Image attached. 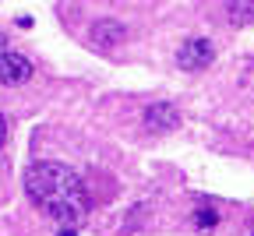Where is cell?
Instances as JSON below:
<instances>
[{
    "label": "cell",
    "instance_id": "cell-1",
    "mask_svg": "<svg viewBox=\"0 0 254 236\" xmlns=\"http://www.w3.org/2000/svg\"><path fill=\"white\" fill-rule=\"evenodd\" d=\"M25 194L36 208L64 226H78L92 208L81 177L60 162H32L25 170Z\"/></svg>",
    "mask_w": 254,
    "mask_h": 236
},
{
    "label": "cell",
    "instance_id": "cell-2",
    "mask_svg": "<svg viewBox=\"0 0 254 236\" xmlns=\"http://www.w3.org/2000/svg\"><path fill=\"white\" fill-rule=\"evenodd\" d=\"M215 57V46L208 39H187L177 53V63L184 67V71H201V67H208Z\"/></svg>",
    "mask_w": 254,
    "mask_h": 236
},
{
    "label": "cell",
    "instance_id": "cell-3",
    "mask_svg": "<svg viewBox=\"0 0 254 236\" xmlns=\"http://www.w3.org/2000/svg\"><path fill=\"white\" fill-rule=\"evenodd\" d=\"M32 78V63L21 53H0V85H25Z\"/></svg>",
    "mask_w": 254,
    "mask_h": 236
},
{
    "label": "cell",
    "instance_id": "cell-4",
    "mask_svg": "<svg viewBox=\"0 0 254 236\" xmlns=\"http://www.w3.org/2000/svg\"><path fill=\"white\" fill-rule=\"evenodd\" d=\"M177 123H180V113H177L170 103H152V106L145 110V127H148V130H155V134H163V130H177Z\"/></svg>",
    "mask_w": 254,
    "mask_h": 236
},
{
    "label": "cell",
    "instance_id": "cell-5",
    "mask_svg": "<svg viewBox=\"0 0 254 236\" xmlns=\"http://www.w3.org/2000/svg\"><path fill=\"white\" fill-rule=\"evenodd\" d=\"M124 36H127V32H124V25H117V21H95V28H92V39L99 43V46L120 43Z\"/></svg>",
    "mask_w": 254,
    "mask_h": 236
},
{
    "label": "cell",
    "instance_id": "cell-6",
    "mask_svg": "<svg viewBox=\"0 0 254 236\" xmlns=\"http://www.w3.org/2000/svg\"><path fill=\"white\" fill-rule=\"evenodd\" d=\"M215 222H219V215H215L212 208H201V212H194V226H198V229H212Z\"/></svg>",
    "mask_w": 254,
    "mask_h": 236
},
{
    "label": "cell",
    "instance_id": "cell-7",
    "mask_svg": "<svg viewBox=\"0 0 254 236\" xmlns=\"http://www.w3.org/2000/svg\"><path fill=\"white\" fill-rule=\"evenodd\" d=\"M4 138H7V120H4V113H0V145H4Z\"/></svg>",
    "mask_w": 254,
    "mask_h": 236
},
{
    "label": "cell",
    "instance_id": "cell-8",
    "mask_svg": "<svg viewBox=\"0 0 254 236\" xmlns=\"http://www.w3.org/2000/svg\"><path fill=\"white\" fill-rule=\"evenodd\" d=\"M4 46H7V39H4V36H0V53H7V50H4Z\"/></svg>",
    "mask_w": 254,
    "mask_h": 236
}]
</instances>
